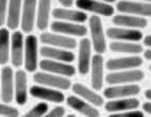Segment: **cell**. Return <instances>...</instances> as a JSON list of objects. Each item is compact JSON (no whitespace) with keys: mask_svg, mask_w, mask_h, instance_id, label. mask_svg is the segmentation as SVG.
Returning a JSON list of instances; mask_svg holds the SVG:
<instances>
[{"mask_svg":"<svg viewBox=\"0 0 151 117\" xmlns=\"http://www.w3.org/2000/svg\"><path fill=\"white\" fill-rule=\"evenodd\" d=\"M60 4H61V7H73L74 6V0H57Z\"/></svg>","mask_w":151,"mask_h":117,"instance_id":"38","label":"cell"},{"mask_svg":"<svg viewBox=\"0 0 151 117\" xmlns=\"http://www.w3.org/2000/svg\"><path fill=\"white\" fill-rule=\"evenodd\" d=\"M139 100L137 97H127V98H115L108 100L103 103V107L108 113H119V111H129L139 108Z\"/></svg>","mask_w":151,"mask_h":117,"instance_id":"24","label":"cell"},{"mask_svg":"<svg viewBox=\"0 0 151 117\" xmlns=\"http://www.w3.org/2000/svg\"><path fill=\"white\" fill-rule=\"evenodd\" d=\"M29 96L34 98H37L39 101H44V103H52V104H61L65 101V96H64V91H60V90H54V88H50V87H44V85H32L29 87L28 90Z\"/></svg>","mask_w":151,"mask_h":117,"instance_id":"14","label":"cell"},{"mask_svg":"<svg viewBox=\"0 0 151 117\" xmlns=\"http://www.w3.org/2000/svg\"><path fill=\"white\" fill-rule=\"evenodd\" d=\"M141 93V87L138 84H119V85H108L103 88V98L115 100V98L137 97Z\"/></svg>","mask_w":151,"mask_h":117,"instance_id":"18","label":"cell"},{"mask_svg":"<svg viewBox=\"0 0 151 117\" xmlns=\"http://www.w3.org/2000/svg\"><path fill=\"white\" fill-rule=\"evenodd\" d=\"M48 108H50L48 103L39 101V103H37L32 108H29L26 113H23L22 116H19V117H42L47 111H48Z\"/></svg>","mask_w":151,"mask_h":117,"instance_id":"30","label":"cell"},{"mask_svg":"<svg viewBox=\"0 0 151 117\" xmlns=\"http://www.w3.org/2000/svg\"><path fill=\"white\" fill-rule=\"evenodd\" d=\"M115 10H118L122 15H132V16H139L145 19H148L151 16L150 3H142V1H135V0H118Z\"/></svg>","mask_w":151,"mask_h":117,"instance_id":"8","label":"cell"},{"mask_svg":"<svg viewBox=\"0 0 151 117\" xmlns=\"http://www.w3.org/2000/svg\"><path fill=\"white\" fill-rule=\"evenodd\" d=\"M71 90H73V94L77 96V97H80L81 100H84V101H87L89 104H92L94 107H102L103 106V103H105V98L103 96L99 93V91H96L93 90L92 87H89V85H86V84H81V82H74V84H71V87H70Z\"/></svg>","mask_w":151,"mask_h":117,"instance_id":"19","label":"cell"},{"mask_svg":"<svg viewBox=\"0 0 151 117\" xmlns=\"http://www.w3.org/2000/svg\"><path fill=\"white\" fill-rule=\"evenodd\" d=\"M108 49L113 54L121 55H141L144 46L139 42H121V40H111L108 43Z\"/></svg>","mask_w":151,"mask_h":117,"instance_id":"27","label":"cell"},{"mask_svg":"<svg viewBox=\"0 0 151 117\" xmlns=\"http://www.w3.org/2000/svg\"><path fill=\"white\" fill-rule=\"evenodd\" d=\"M38 40L42 45L47 46H52V48H61V49H68V51H74L77 48V40L76 38L70 36H64L51 30H44L41 32V35L38 36Z\"/></svg>","mask_w":151,"mask_h":117,"instance_id":"7","label":"cell"},{"mask_svg":"<svg viewBox=\"0 0 151 117\" xmlns=\"http://www.w3.org/2000/svg\"><path fill=\"white\" fill-rule=\"evenodd\" d=\"M35 18H37V0H22L20 10V23L19 29L22 33H32L35 29Z\"/></svg>","mask_w":151,"mask_h":117,"instance_id":"12","label":"cell"},{"mask_svg":"<svg viewBox=\"0 0 151 117\" xmlns=\"http://www.w3.org/2000/svg\"><path fill=\"white\" fill-rule=\"evenodd\" d=\"M113 26H119V28H128V29H137V30H142L148 26V19L145 18H139V16H132V15H113L112 16Z\"/></svg>","mask_w":151,"mask_h":117,"instance_id":"26","label":"cell"},{"mask_svg":"<svg viewBox=\"0 0 151 117\" xmlns=\"http://www.w3.org/2000/svg\"><path fill=\"white\" fill-rule=\"evenodd\" d=\"M7 1L9 0H0V28L6 25V13H7Z\"/></svg>","mask_w":151,"mask_h":117,"instance_id":"34","label":"cell"},{"mask_svg":"<svg viewBox=\"0 0 151 117\" xmlns=\"http://www.w3.org/2000/svg\"><path fill=\"white\" fill-rule=\"evenodd\" d=\"M144 48H150L151 46V35L150 33H147L145 36H142V39H141V42H139Z\"/></svg>","mask_w":151,"mask_h":117,"instance_id":"36","label":"cell"},{"mask_svg":"<svg viewBox=\"0 0 151 117\" xmlns=\"http://www.w3.org/2000/svg\"><path fill=\"white\" fill-rule=\"evenodd\" d=\"M64 114H65V108H64L63 106L57 104L55 107L48 108V111H47V113H45L42 117H63Z\"/></svg>","mask_w":151,"mask_h":117,"instance_id":"33","label":"cell"},{"mask_svg":"<svg viewBox=\"0 0 151 117\" xmlns=\"http://www.w3.org/2000/svg\"><path fill=\"white\" fill-rule=\"evenodd\" d=\"M32 79L38 85L50 87V88L60 90V91L70 90V87H71V79L70 78L50 74V72H45V71H35L34 75H32Z\"/></svg>","mask_w":151,"mask_h":117,"instance_id":"4","label":"cell"},{"mask_svg":"<svg viewBox=\"0 0 151 117\" xmlns=\"http://www.w3.org/2000/svg\"><path fill=\"white\" fill-rule=\"evenodd\" d=\"M135 1H142V3H150L151 0H135Z\"/></svg>","mask_w":151,"mask_h":117,"instance_id":"41","label":"cell"},{"mask_svg":"<svg viewBox=\"0 0 151 117\" xmlns=\"http://www.w3.org/2000/svg\"><path fill=\"white\" fill-rule=\"evenodd\" d=\"M144 78H145V72L141 68H135V69H124V71H111L105 74V82L108 85L138 84Z\"/></svg>","mask_w":151,"mask_h":117,"instance_id":"3","label":"cell"},{"mask_svg":"<svg viewBox=\"0 0 151 117\" xmlns=\"http://www.w3.org/2000/svg\"><path fill=\"white\" fill-rule=\"evenodd\" d=\"M19 116H20V113H19L18 107L0 101V117H19Z\"/></svg>","mask_w":151,"mask_h":117,"instance_id":"31","label":"cell"},{"mask_svg":"<svg viewBox=\"0 0 151 117\" xmlns=\"http://www.w3.org/2000/svg\"><path fill=\"white\" fill-rule=\"evenodd\" d=\"M29 85H28V72L22 68L15 71V85H13V101L18 106H25L29 98Z\"/></svg>","mask_w":151,"mask_h":117,"instance_id":"16","label":"cell"},{"mask_svg":"<svg viewBox=\"0 0 151 117\" xmlns=\"http://www.w3.org/2000/svg\"><path fill=\"white\" fill-rule=\"evenodd\" d=\"M9 52H10V30L7 28H0V65L9 64Z\"/></svg>","mask_w":151,"mask_h":117,"instance_id":"29","label":"cell"},{"mask_svg":"<svg viewBox=\"0 0 151 117\" xmlns=\"http://www.w3.org/2000/svg\"><path fill=\"white\" fill-rule=\"evenodd\" d=\"M77 65H76V71L80 75H87L89 74V68H90V62L93 57V48L89 38H80L77 42Z\"/></svg>","mask_w":151,"mask_h":117,"instance_id":"5","label":"cell"},{"mask_svg":"<svg viewBox=\"0 0 151 117\" xmlns=\"http://www.w3.org/2000/svg\"><path fill=\"white\" fill-rule=\"evenodd\" d=\"M141 58L144 59V61H147V62H150L151 61V49L150 48H144V51L141 52Z\"/></svg>","mask_w":151,"mask_h":117,"instance_id":"37","label":"cell"},{"mask_svg":"<svg viewBox=\"0 0 151 117\" xmlns=\"http://www.w3.org/2000/svg\"><path fill=\"white\" fill-rule=\"evenodd\" d=\"M89 74H90V87L96 91L103 90V85H105V58L103 55L93 54Z\"/></svg>","mask_w":151,"mask_h":117,"instance_id":"15","label":"cell"},{"mask_svg":"<svg viewBox=\"0 0 151 117\" xmlns=\"http://www.w3.org/2000/svg\"><path fill=\"white\" fill-rule=\"evenodd\" d=\"M141 106V111L144 113V114H147V116H150L151 114V103L148 100H145L142 104H139Z\"/></svg>","mask_w":151,"mask_h":117,"instance_id":"35","label":"cell"},{"mask_svg":"<svg viewBox=\"0 0 151 117\" xmlns=\"http://www.w3.org/2000/svg\"><path fill=\"white\" fill-rule=\"evenodd\" d=\"M50 30L70 38H84L87 35V26L81 23H71L63 20H52L50 23Z\"/></svg>","mask_w":151,"mask_h":117,"instance_id":"10","label":"cell"},{"mask_svg":"<svg viewBox=\"0 0 151 117\" xmlns=\"http://www.w3.org/2000/svg\"><path fill=\"white\" fill-rule=\"evenodd\" d=\"M51 18L54 20H63V22H71V23H81L84 25L87 22V13L73 9V7H55L51 12Z\"/></svg>","mask_w":151,"mask_h":117,"instance_id":"21","label":"cell"},{"mask_svg":"<svg viewBox=\"0 0 151 117\" xmlns=\"http://www.w3.org/2000/svg\"><path fill=\"white\" fill-rule=\"evenodd\" d=\"M87 33H89V40L92 43L93 52L103 55L108 51V38L105 35V28L99 16L92 15L87 18Z\"/></svg>","mask_w":151,"mask_h":117,"instance_id":"1","label":"cell"},{"mask_svg":"<svg viewBox=\"0 0 151 117\" xmlns=\"http://www.w3.org/2000/svg\"><path fill=\"white\" fill-rule=\"evenodd\" d=\"M106 38L111 40H121V42H141L144 36L142 30L137 29H128V28H119V26H112L105 30Z\"/></svg>","mask_w":151,"mask_h":117,"instance_id":"20","label":"cell"},{"mask_svg":"<svg viewBox=\"0 0 151 117\" xmlns=\"http://www.w3.org/2000/svg\"><path fill=\"white\" fill-rule=\"evenodd\" d=\"M39 40L38 36L34 33H29L25 36L23 42V65L26 72H35L38 71V64H39Z\"/></svg>","mask_w":151,"mask_h":117,"instance_id":"2","label":"cell"},{"mask_svg":"<svg viewBox=\"0 0 151 117\" xmlns=\"http://www.w3.org/2000/svg\"><path fill=\"white\" fill-rule=\"evenodd\" d=\"M144 64V59L141 55H122L116 58H109L105 61V69L111 71H124V69H135L141 68Z\"/></svg>","mask_w":151,"mask_h":117,"instance_id":"9","label":"cell"},{"mask_svg":"<svg viewBox=\"0 0 151 117\" xmlns=\"http://www.w3.org/2000/svg\"><path fill=\"white\" fill-rule=\"evenodd\" d=\"M108 117H145L141 110H129V111H119V113H109Z\"/></svg>","mask_w":151,"mask_h":117,"instance_id":"32","label":"cell"},{"mask_svg":"<svg viewBox=\"0 0 151 117\" xmlns=\"http://www.w3.org/2000/svg\"><path fill=\"white\" fill-rule=\"evenodd\" d=\"M144 97H145V100H148V101L151 100V90L150 88H147V90L144 91Z\"/></svg>","mask_w":151,"mask_h":117,"instance_id":"39","label":"cell"},{"mask_svg":"<svg viewBox=\"0 0 151 117\" xmlns=\"http://www.w3.org/2000/svg\"><path fill=\"white\" fill-rule=\"evenodd\" d=\"M15 69L12 65H3L0 69V98L3 103L10 104L13 101Z\"/></svg>","mask_w":151,"mask_h":117,"instance_id":"11","label":"cell"},{"mask_svg":"<svg viewBox=\"0 0 151 117\" xmlns=\"http://www.w3.org/2000/svg\"><path fill=\"white\" fill-rule=\"evenodd\" d=\"M65 103H67V106L71 110H74L76 113L81 114L83 117H100V111H99L97 107L89 104L87 101L81 100L80 97H77L74 94L65 97Z\"/></svg>","mask_w":151,"mask_h":117,"instance_id":"25","label":"cell"},{"mask_svg":"<svg viewBox=\"0 0 151 117\" xmlns=\"http://www.w3.org/2000/svg\"><path fill=\"white\" fill-rule=\"evenodd\" d=\"M97 1H103V3H108V4H112V3H116L118 0H97Z\"/></svg>","mask_w":151,"mask_h":117,"instance_id":"40","label":"cell"},{"mask_svg":"<svg viewBox=\"0 0 151 117\" xmlns=\"http://www.w3.org/2000/svg\"><path fill=\"white\" fill-rule=\"evenodd\" d=\"M76 7L84 13H92L99 18H112L115 15V7L112 4L97 1V0H74Z\"/></svg>","mask_w":151,"mask_h":117,"instance_id":"6","label":"cell"},{"mask_svg":"<svg viewBox=\"0 0 151 117\" xmlns=\"http://www.w3.org/2000/svg\"><path fill=\"white\" fill-rule=\"evenodd\" d=\"M147 117H150V116H147Z\"/></svg>","mask_w":151,"mask_h":117,"instance_id":"43","label":"cell"},{"mask_svg":"<svg viewBox=\"0 0 151 117\" xmlns=\"http://www.w3.org/2000/svg\"><path fill=\"white\" fill-rule=\"evenodd\" d=\"M52 12V0H37V18L35 28L39 32H44L50 28Z\"/></svg>","mask_w":151,"mask_h":117,"instance_id":"23","label":"cell"},{"mask_svg":"<svg viewBox=\"0 0 151 117\" xmlns=\"http://www.w3.org/2000/svg\"><path fill=\"white\" fill-rule=\"evenodd\" d=\"M23 42L25 35L20 30H13L10 33V52H9V62L13 68H20L23 65Z\"/></svg>","mask_w":151,"mask_h":117,"instance_id":"17","label":"cell"},{"mask_svg":"<svg viewBox=\"0 0 151 117\" xmlns=\"http://www.w3.org/2000/svg\"><path fill=\"white\" fill-rule=\"evenodd\" d=\"M20 10L22 0H9L7 1V13H6V28L9 30H18L20 23Z\"/></svg>","mask_w":151,"mask_h":117,"instance_id":"28","label":"cell"},{"mask_svg":"<svg viewBox=\"0 0 151 117\" xmlns=\"http://www.w3.org/2000/svg\"><path fill=\"white\" fill-rule=\"evenodd\" d=\"M39 57L45 59H52V61H60V62H67L73 64L76 61V54L68 49H61V48H52L47 45L39 46Z\"/></svg>","mask_w":151,"mask_h":117,"instance_id":"22","label":"cell"},{"mask_svg":"<svg viewBox=\"0 0 151 117\" xmlns=\"http://www.w3.org/2000/svg\"><path fill=\"white\" fill-rule=\"evenodd\" d=\"M63 117H76V114H64Z\"/></svg>","mask_w":151,"mask_h":117,"instance_id":"42","label":"cell"},{"mask_svg":"<svg viewBox=\"0 0 151 117\" xmlns=\"http://www.w3.org/2000/svg\"><path fill=\"white\" fill-rule=\"evenodd\" d=\"M38 68L41 71L50 72V74H55V75H61V77L71 78L77 74L76 67L73 64H67V62H60V61H52V59H45L41 58Z\"/></svg>","mask_w":151,"mask_h":117,"instance_id":"13","label":"cell"}]
</instances>
